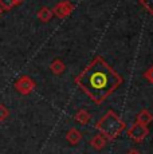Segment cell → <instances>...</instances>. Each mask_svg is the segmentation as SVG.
Returning <instances> with one entry per match:
<instances>
[{
    "label": "cell",
    "mask_w": 153,
    "mask_h": 154,
    "mask_svg": "<svg viewBox=\"0 0 153 154\" xmlns=\"http://www.w3.org/2000/svg\"><path fill=\"white\" fill-rule=\"evenodd\" d=\"M74 82L93 102L101 105L122 85L123 79L102 56H95Z\"/></svg>",
    "instance_id": "obj_1"
},
{
    "label": "cell",
    "mask_w": 153,
    "mask_h": 154,
    "mask_svg": "<svg viewBox=\"0 0 153 154\" xmlns=\"http://www.w3.org/2000/svg\"><path fill=\"white\" fill-rule=\"evenodd\" d=\"M126 123L113 110H109L99 121H97L95 129L106 138L108 141H114L125 130Z\"/></svg>",
    "instance_id": "obj_2"
},
{
    "label": "cell",
    "mask_w": 153,
    "mask_h": 154,
    "mask_svg": "<svg viewBox=\"0 0 153 154\" xmlns=\"http://www.w3.org/2000/svg\"><path fill=\"white\" fill-rule=\"evenodd\" d=\"M36 87L35 81L28 75H22L15 82V90L22 95H30Z\"/></svg>",
    "instance_id": "obj_3"
},
{
    "label": "cell",
    "mask_w": 153,
    "mask_h": 154,
    "mask_svg": "<svg viewBox=\"0 0 153 154\" xmlns=\"http://www.w3.org/2000/svg\"><path fill=\"white\" fill-rule=\"evenodd\" d=\"M148 134H149L148 126L142 125V123H138V122L133 123V125L128 129V137L134 142H142L148 137Z\"/></svg>",
    "instance_id": "obj_4"
},
{
    "label": "cell",
    "mask_w": 153,
    "mask_h": 154,
    "mask_svg": "<svg viewBox=\"0 0 153 154\" xmlns=\"http://www.w3.org/2000/svg\"><path fill=\"white\" fill-rule=\"evenodd\" d=\"M74 10V4L70 3L69 0H62V2L57 3L55 7L52 8V14L59 19H66L67 16H70Z\"/></svg>",
    "instance_id": "obj_5"
},
{
    "label": "cell",
    "mask_w": 153,
    "mask_h": 154,
    "mask_svg": "<svg viewBox=\"0 0 153 154\" xmlns=\"http://www.w3.org/2000/svg\"><path fill=\"white\" fill-rule=\"evenodd\" d=\"M50 70H51V72L54 75H62L64 72V70H66V64L61 59H54L51 62V64H50Z\"/></svg>",
    "instance_id": "obj_6"
},
{
    "label": "cell",
    "mask_w": 153,
    "mask_h": 154,
    "mask_svg": "<svg viewBox=\"0 0 153 154\" xmlns=\"http://www.w3.org/2000/svg\"><path fill=\"white\" fill-rule=\"evenodd\" d=\"M106 142H108V140L104 137V135L97 134L90 140V145H92V147H94L95 150H102L105 146H106Z\"/></svg>",
    "instance_id": "obj_7"
},
{
    "label": "cell",
    "mask_w": 153,
    "mask_h": 154,
    "mask_svg": "<svg viewBox=\"0 0 153 154\" xmlns=\"http://www.w3.org/2000/svg\"><path fill=\"white\" fill-rule=\"evenodd\" d=\"M66 140L70 145H78L82 141V134L76 129H70L66 134Z\"/></svg>",
    "instance_id": "obj_8"
},
{
    "label": "cell",
    "mask_w": 153,
    "mask_h": 154,
    "mask_svg": "<svg viewBox=\"0 0 153 154\" xmlns=\"http://www.w3.org/2000/svg\"><path fill=\"white\" fill-rule=\"evenodd\" d=\"M152 121H153L152 112L149 111V110H146V109L141 110V111L137 114V122H138V123H142V125H146V126H148L149 123L152 122Z\"/></svg>",
    "instance_id": "obj_9"
},
{
    "label": "cell",
    "mask_w": 153,
    "mask_h": 154,
    "mask_svg": "<svg viewBox=\"0 0 153 154\" xmlns=\"http://www.w3.org/2000/svg\"><path fill=\"white\" fill-rule=\"evenodd\" d=\"M54 14H52V10L48 7H42L39 11H38V19L43 23H47L52 19Z\"/></svg>",
    "instance_id": "obj_10"
},
{
    "label": "cell",
    "mask_w": 153,
    "mask_h": 154,
    "mask_svg": "<svg viewBox=\"0 0 153 154\" xmlns=\"http://www.w3.org/2000/svg\"><path fill=\"white\" fill-rule=\"evenodd\" d=\"M74 119L78 123H81V125H87L90 122V119H92V115H90V112L87 110H79L74 115Z\"/></svg>",
    "instance_id": "obj_11"
},
{
    "label": "cell",
    "mask_w": 153,
    "mask_h": 154,
    "mask_svg": "<svg viewBox=\"0 0 153 154\" xmlns=\"http://www.w3.org/2000/svg\"><path fill=\"white\" fill-rule=\"evenodd\" d=\"M15 5V0H0V7L3 11H11Z\"/></svg>",
    "instance_id": "obj_12"
},
{
    "label": "cell",
    "mask_w": 153,
    "mask_h": 154,
    "mask_svg": "<svg viewBox=\"0 0 153 154\" xmlns=\"http://www.w3.org/2000/svg\"><path fill=\"white\" fill-rule=\"evenodd\" d=\"M8 117H10V110H8L4 105H2V103H0V122L7 121Z\"/></svg>",
    "instance_id": "obj_13"
},
{
    "label": "cell",
    "mask_w": 153,
    "mask_h": 154,
    "mask_svg": "<svg viewBox=\"0 0 153 154\" xmlns=\"http://www.w3.org/2000/svg\"><path fill=\"white\" fill-rule=\"evenodd\" d=\"M140 4L151 15H153V0H140Z\"/></svg>",
    "instance_id": "obj_14"
},
{
    "label": "cell",
    "mask_w": 153,
    "mask_h": 154,
    "mask_svg": "<svg viewBox=\"0 0 153 154\" xmlns=\"http://www.w3.org/2000/svg\"><path fill=\"white\" fill-rule=\"evenodd\" d=\"M144 78H145L146 81H149L151 83H153V66H151L148 70L145 71V74H144Z\"/></svg>",
    "instance_id": "obj_15"
},
{
    "label": "cell",
    "mask_w": 153,
    "mask_h": 154,
    "mask_svg": "<svg viewBox=\"0 0 153 154\" xmlns=\"http://www.w3.org/2000/svg\"><path fill=\"white\" fill-rule=\"evenodd\" d=\"M126 154H141L140 152H137V150H130V152H128Z\"/></svg>",
    "instance_id": "obj_16"
},
{
    "label": "cell",
    "mask_w": 153,
    "mask_h": 154,
    "mask_svg": "<svg viewBox=\"0 0 153 154\" xmlns=\"http://www.w3.org/2000/svg\"><path fill=\"white\" fill-rule=\"evenodd\" d=\"M23 2H24V0H15V4H16V5H19V4H22Z\"/></svg>",
    "instance_id": "obj_17"
},
{
    "label": "cell",
    "mask_w": 153,
    "mask_h": 154,
    "mask_svg": "<svg viewBox=\"0 0 153 154\" xmlns=\"http://www.w3.org/2000/svg\"><path fill=\"white\" fill-rule=\"evenodd\" d=\"M2 14H3V10H2V7H0V16H2Z\"/></svg>",
    "instance_id": "obj_18"
}]
</instances>
